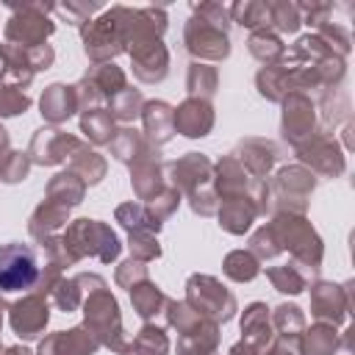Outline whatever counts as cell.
Wrapping results in <instances>:
<instances>
[{
	"mask_svg": "<svg viewBox=\"0 0 355 355\" xmlns=\"http://www.w3.org/2000/svg\"><path fill=\"white\" fill-rule=\"evenodd\" d=\"M39 277L36 258L22 244H6L0 250V288L3 291H22L31 288Z\"/></svg>",
	"mask_w": 355,
	"mask_h": 355,
	"instance_id": "6da1fadb",
	"label": "cell"
}]
</instances>
